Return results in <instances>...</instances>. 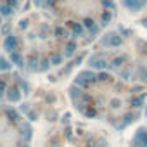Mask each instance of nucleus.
Here are the masks:
<instances>
[{
    "instance_id": "nucleus-1",
    "label": "nucleus",
    "mask_w": 147,
    "mask_h": 147,
    "mask_svg": "<svg viewBox=\"0 0 147 147\" xmlns=\"http://www.w3.org/2000/svg\"><path fill=\"white\" fill-rule=\"evenodd\" d=\"M123 4L130 11H140L145 5V0H123Z\"/></svg>"
},
{
    "instance_id": "nucleus-2",
    "label": "nucleus",
    "mask_w": 147,
    "mask_h": 147,
    "mask_svg": "<svg viewBox=\"0 0 147 147\" xmlns=\"http://www.w3.org/2000/svg\"><path fill=\"white\" fill-rule=\"evenodd\" d=\"M16 43H18V42H16L14 36H9V38L5 40V47H7L9 50H14V49H16Z\"/></svg>"
},
{
    "instance_id": "nucleus-3",
    "label": "nucleus",
    "mask_w": 147,
    "mask_h": 147,
    "mask_svg": "<svg viewBox=\"0 0 147 147\" xmlns=\"http://www.w3.org/2000/svg\"><path fill=\"white\" fill-rule=\"evenodd\" d=\"M69 26L73 28V31H75V35H80L83 30H82V26L80 24H76V23H69Z\"/></svg>"
},
{
    "instance_id": "nucleus-4",
    "label": "nucleus",
    "mask_w": 147,
    "mask_h": 147,
    "mask_svg": "<svg viewBox=\"0 0 147 147\" xmlns=\"http://www.w3.org/2000/svg\"><path fill=\"white\" fill-rule=\"evenodd\" d=\"M0 12H2V14H11L12 9H11L7 4H2V5H0Z\"/></svg>"
},
{
    "instance_id": "nucleus-5",
    "label": "nucleus",
    "mask_w": 147,
    "mask_h": 147,
    "mask_svg": "<svg viewBox=\"0 0 147 147\" xmlns=\"http://www.w3.org/2000/svg\"><path fill=\"white\" fill-rule=\"evenodd\" d=\"M102 5L107 7V9H114V2H113V0H102Z\"/></svg>"
},
{
    "instance_id": "nucleus-6",
    "label": "nucleus",
    "mask_w": 147,
    "mask_h": 147,
    "mask_svg": "<svg viewBox=\"0 0 147 147\" xmlns=\"http://www.w3.org/2000/svg\"><path fill=\"white\" fill-rule=\"evenodd\" d=\"M111 18H113L111 12H104V14H102V21H104V24H107V23L111 21Z\"/></svg>"
},
{
    "instance_id": "nucleus-7",
    "label": "nucleus",
    "mask_w": 147,
    "mask_h": 147,
    "mask_svg": "<svg viewBox=\"0 0 147 147\" xmlns=\"http://www.w3.org/2000/svg\"><path fill=\"white\" fill-rule=\"evenodd\" d=\"M83 23H85V26H87V28H92V30L95 28V26H94V21H92V19H88V18H87Z\"/></svg>"
},
{
    "instance_id": "nucleus-8",
    "label": "nucleus",
    "mask_w": 147,
    "mask_h": 147,
    "mask_svg": "<svg viewBox=\"0 0 147 147\" xmlns=\"http://www.w3.org/2000/svg\"><path fill=\"white\" fill-rule=\"evenodd\" d=\"M7 5L11 9H14V7H18V2H16V0H7Z\"/></svg>"
},
{
    "instance_id": "nucleus-9",
    "label": "nucleus",
    "mask_w": 147,
    "mask_h": 147,
    "mask_svg": "<svg viewBox=\"0 0 147 147\" xmlns=\"http://www.w3.org/2000/svg\"><path fill=\"white\" fill-rule=\"evenodd\" d=\"M73 50H75V43H67V47H66V52H67V54H71Z\"/></svg>"
},
{
    "instance_id": "nucleus-10",
    "label": "nucleus",
    "mask_w": 147,
    "mask_h": 147,
    "mask_svg": "<svg viewBox=\"0 0 147 147\" xmlns=\"http://www.w3.org/2000/svg\"><path fill=\"white\" fill-rule=\"evenodd\" d=\"M55 33H57V35H64V33H66V31H64V30H62V28H57V30H55Z\"/></svg>"
},
{
    "instance_id": "nucleus-11",
    "label": "nucleus",
    "mask_w": 147,
    "mask_h": 147,
    "mask_svg": "<svg viewBox=\"0 0 147 147\" xmlns=\"http://www.w3.org/2000/svg\"><path fill=\"white\" fill-rule=\"evenodd\" d=\"M52 61H54V62H55V64H57V62H59V61H61V57H59V55H52Z\"/></svg>"
},
{
    "instance_id": "nucleus-12",
    "label": "nucleus",
    "mask_w": 147,
    "mask_h": 147,
    "mask_svg": "<svg viewBox=\"0 0 147 147\" xmlns=\"http://www.w3.org/2000/svg\"><path fill=\"white\" fill-rule=\"evenodd\" d=\"M33 2H35V5H40V4H42V0H33Z\"/></svg>"
}]
</instances>
